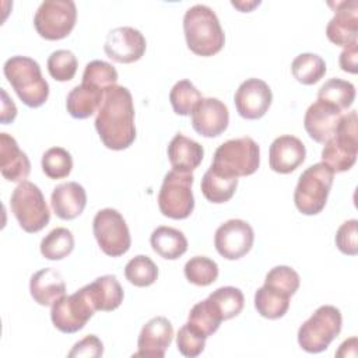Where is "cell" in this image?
<instances>
[{"label":"cell","mask_w":358,"mask_h":358,"mask_svg":"<svg viewBox=\"0 0 358 358\" xmlns=\"http://www.w3.org/2000/svg\"><path fill=\"white\" fill-rule=\"evenodd\" d=\"M94 123L106 148L120 151L130 147L136 140L131 92L117 84L106 88Z\"/></svg>","instance_id":"6da1fadb"},{"label":"cell","mask_w":358,"mask_h":358,"mask_svg":"<svg viewBox=\"0 0 358 358\" xmlns=\"http://www.w3.org/2000/svg\"><path fill=\"white\" fill-rule=\"evenodd\" d=\"M183 32L187 48L197 56L208 57L218 53L225 35L217 14L206 4H194L183 17Z\"/></svg>","instance_id":"7a4b0ae2"},{"label":"cell","mask_w":358,"mask_h":358,"mask_svg":"<svg viewBox=\"0 0 358 358\" xmlns=\"http://www.w3.org/2000/svg\"><path fill=\"white\" fill-rule=\"evenodd\" d=\"M4 76L18 98L29 108L42 106L49 96V84L42 77L41 66L28 56H13L3 66Z\"/></svg>","instance_id":"3957f363"},{"label":"cell","mask_w":358,"mask_h":358,"mask_svg":"<svg viewBox=\"0 0 358 358\" xmlns=\"http://www.w3.org/2000/svg\"><path fill=\"white\" fill-rule=\"evenodd\" d=\"M260 165V147L252 137H239L222 143L214 152L211 169L227 178L249 176Z\"/></svg>","instance_id":"277c9868"},{"label":"cell","mask_w":358,"mask_h":358,"mask_svg":"<svg viewBox=\"0 0 358 358\" xmlns=\"http://www.w3.org/2000/svg\"><path fill=\"white\" fill-rule=\"evenodd\" d=\"M357 154V110H351L341 116L334 134L324 143L322 150V162L336 173L345 172L355 164Z\"/></svg>","instance_id":"5b68a950"},{"label":"cell","mask_w":358,"mask_h":358,"mask_svg":"<svg viewBox=\"0 0 358 358\" xmlns=\"http://www.w3.org/2000/svg\"><path fill=\"white\" fill-rule=\"evenodd\" d=\"M334 172L323 162L306 168L296 183L294 203L299 213L305 215L319 214L327 201Z\"/></svg>","instance_id":"8992f818"},{"label":"cell","mask_w":358,"mask_h":358,"mask_svg":"<svg viewBox=\"0 0 358 358\" xmlns=\"http://www.w3.org/2000/svg\"><path fill=\"white\" fill-rule=\"evenodd\" d=\"M343 324L341 312L333 305L319 306L298 330L299 347L310 354H317L330 345L340 334Z\"/></svg>","instance_id":"52a82bcc"},{"label":"cell","mask_w":358,"mask_h":358,"mask_svg":"<svg viewBox=\"0 0 358 358\" xmlns=\"http://www.w3.org/2000/svg\"><path fill=\"white\" fill-rule=\"evenodd\" d=\"M10 207L20 227L28 234L39 232L50 221V211L42 190L29 180L20 182L13 190Z\"/></svg>","instance_id":"ba28073f"},{"label":"cell","mask_w":358,"mask_h":358,"mask_svg":"<svg viewBox=\"0 0 358 358\" xmlns=\"http://www.w3.org/2000/svg\"><path fill=\"white\" fill-rule=\"evenodd\" d=\"M193 179L192 172L186 173L173 169L164 176L158 194V207L162 215L172 220H185L193 213Z\"/></svg>","instance_id":"9c48e42d"},{"label":"cell","mask_w":358,"mask_h":358,"mask_svg":"<svg viewBox=\"0 0 358 358\" xmlns=\"http://www.w3.org/2000/svg\"><path fill=\"white\" fill-rule=\"evenodd\" d=\"M96 308L90 295L88 287L84 285L71 295H63L53 302L50 319L53 326L62 333H77L92 317Z\"/></svg>","instance_id":"30bf717a"},{"label":"cell","mask_w":358,"mask_h":358,"mask_svg":"<svg viewBox=\"0 0 358 358\" xmlns=\"http://www.w3.org/2000/svg\"><path fill=\"white\" fill-rule=\"evenodd\" d=\"M77 7L71 0H45L34 17V27L41 38L59 41L66 38L74 28Z\"/></svg>","instance_id":"8fae6325"},{"label":"cell","mask_w":358,"mask_h":358,"mask_svg":"<svg viewBox=\"0 0 358 358\" xmlns=\"http://www.w3.org/2000/svg\"><path fill=\"white\" fill-rule=\"evenodd\" d=\"M94 236L101 250L110 256H123L131 245L130 231L123 215L115 208L99 210L92 221Z\"/></svg>","instance_id":"7c38bea8"},{"label":"cell","mask_w":358,"mask_h":358,"mask_svg":"<svg viewBox=\"0 0 358 358\" xmlns=\"http://www.w3.org/2000/svg\"><path fill=\"white\" fill-rule=\"evenodd\" d=\"M253 241V228L243 220H228L217 228L214 235V246L227 260L243 257L252 249Z\"/></svg>","instance_id":"4fadbf2b"},{"label":"cell","mask_w":358,"mask_h":358,"mask_svg":"<svg viewBox=\"0 0 358 358\" xmlns=\"http://www.w3.org/2000/svg\"><path fill=\"white\" fill-rule=\"evenodd\" d=\"M144 35L133 27H119L112 29L105 39L103 50L106 56L117 63H134L145 52Z\"/></svg>","instance_id":"5bb4252c"},{"label":"cell","mask_w":358,"mask_h":358,"mask_svg":"<svg viewBox=\"0 0 358 358\" xmlns=\"http://www.w3.org/2000/svg\"><path fill=\"white\" fill-rule=\"evenodd\" d=\"M273 101L268 84L260 78H248L236 90L234 102L238 113L248 120H256L266 115Z\"/></svg>","instance_id":"9a60e30c"},{"label":"cell","mask_w":358,"mask_h":358,"mask_svg":"<svg viewBox=\"0 0 358 358\" xmlns=\"http://www.w3.org/2000/svg\"><path fill=\"white\" fill-rule=\"evenodd\" d=\"M190 115L193 129L207 138L222 134L229 123L228 108L217 98H201Z\"/></svg>","instance_id":"2e32d148"},{"label":"cell","mask_w":358,"mask_h":358,"mask_svg":"<svg viewBox=\"0 0 358 358\" xmlns=\"http://www.w3.org/2000/svg\"><path fill=\"white\" fill-rule=\"evenodd\" d=\"M173 338L172 323L164 316L150 319L141 329L137 340L138 351L133 357L162 358Z\"/></svg>","instance_id":"e0dca14e"},{"label":"cell","mask_w":358,"mask_h":358,"mask_svg":"<svg viewBox=\"0 0 358 358\" xmlns=\"http://www.w3.org/2000/svg\"><path fill=\"white\" fill-rule=\"evenodd\" d=\"M358 34V3L357 0L336 3L333 18L326 27L329 41L337 46H351L357 43Z\"/></svg>","instance_id":"ac0fdd59"},{"label":"cell","mask_w":358,"mask_h":358,"mask_svg":"<svg viewBox=\"0 0 358 358\" xmlns=\"http://www.w3.org/2000/svg\"><path fill=\"white\" fill-rule=\"evenodd\" d=\"M341 116L340 109L317 99L306 109L303 127L312 140L324 144L334 134Z\"/></svg>","instance_id":"d6986e66"},{"label":"cell","mask_w":358,"mask_h":358,"mask_svg":"<svg viewBox=\"0 0 358 358\" xmlns=\"http://www.w3.org/2000/svg\"><path fill=\"white\" fill-rule=\"evenodd\" d=\"M305 144L295 136L284 134L271 143L268 164L274 172L285 175L294 172L305 161Z\"/></svg>","instance_id":"ffe728a7"},{"label":"cell","mask_w":358,"mask_h":358,"mask_svg":"<svg viewBox=\"0 0 358 358\" xmlns=\"http://www.w3.org/2000/svg\"><path fill=\"white\" fill-rule=\"evenodd\" d=\"M0 171L8 182H24L31 172V162L18 143L8 133H0Z\"/></svg>","instance_id":"44dd1931"},{"label":"cell","mask_w":358,"mask_h":358,"mask_svg":"<svg viewBox=\"0 0 358 358\" xmlns=\"http://www.w3.org/2000/svg\"><path fill=\"white\" fill-rule=\"evenodd\" d=\"M50 204L55 214L66 221L77 218L85 208L87 193L77 182L57 185L50 196Z\"/></svg>","instance_id":"7402d4cb"},{"label":"cell","mask_w":358,"mask_h":358,"mask_svg":"<svg viewBox=\"0 0 358 358\" xmlns=\"http://www.w3.org/2000/svg\"><path fill=\"white\" fill-rule=\"evenodd\" d=\"M29 292L38 305L49 306L66 294V284L57 270L45 267L32 274Z\"/></svg>","instance_id":"603a6c76"},{"label":"cell","mask_w":358,"mask_h":358,"mask_svg":"<svg viewBox=\"0 0 358 358\" xmlns=\"http://www.w3.org/2000/svg\"><path fill=\"white\" fill-rule=\"evenodd\" d=\"M168 159L173 171L190 173L203 161L204 150L197 141L178 133L168 145Z\"/></svg>","instance_id":"cb8c5ba5"},{"label":"cell","mask_w":358,"mask_h":358,"mask_svg":"<svg viewBox=\"0 0 358 358\" xmlns=\"http://www.w3.org/2000/svg\"><path fill=\"white\" fill-rule=\"evenodd\" d=\"M106 90H102L90 83H81L76 85L66 99V108L70 116L74 119H87L98 112L103 94Z\"/></svg>","instance_id":"d4e9b609"},{"label":"cell","mask_w":358,"mask_h":358,"mask_svg":"<svg viewBox=\"0 0 358 358\" xmlns=\"http://www.w3.org/2000/svg\"><path fill=\"white\" fill-rule=\"evenodd\" d=\"M87 287L96 310L110 312L117 309L123 302L124 292L116 275L106 274L98 277L91 284H87Z\"/></svg>","instance_id":"484cf974"},{"label":"cell","mask_w":358,"mask_h":358,"mask_svg":"<svg viewBox=\"0 0 358 358\" xmlns=\"http://www.w3.org/2000/svg\"><path fill=\"white\" fill-rule=\"evenodd\" d=\"M150 243L157 255L168 260H176L187 250V239L185 234L176 228L165 225L152 231Z\"/></svg>","instance_id":"4316f807"},{"label":"cell","mask_w":358,"mask_h":358,"mask_svg":"<svg viewBox=\"0 0 358 358\" xmlns=\"http://www.w3.org/2000/svg\"><path fill=\"white\" fill-rule=\"evenodd\" d=\"M207 302L221 320L238 316L245 305L243 292L236 287H220L207 296Z\"/></svg>","instance_id":"83f0119b"},{"label":"cell","mask_w":358,"mask_h":358,"mask_svg":"<svg viewBox=\"0 0 358 358\" xmlns=\"http://www.w3.org/2000/svg\"><path fill=\"white\" fill-rule=\"evenodd\" d=\"M289 295L278 289L263 285L255 294V308L257 313L266 319H280L289 308Z\"/></svg>","instance_id":"f1b7e54d"},{"label":"cell","mask_w":358,"mask_h":358,"mask_svg":"<svg viewBox=\"0 0 358 358\" xmlns=\"http://www.w3.org/2000/svg\"><path fill=\"white\" fill-rule=\"evenodd\" d=\"M203 196L214 204H222L232 199L238 187V178H227L215 173L211 168L206 171L201 179Z\"/></svg>","instance_id":"f546056e"},{"label":"cell","mask_w":358,"mask_h":358,"mask_svg":"<svg viewBox=\"0 0 358 358\" xmlns=\"http://www.w3.org/2000/svg\"><path fill=\"white\" fill-rule=\"evenodd\" d=\"M317 99L327 102L343 112L354 103L355 87L350 81L341 78H330L319 88Z\"/></svg>","instance_id":"4dcf8cb0"},{"label":"cell","mask_w":358,"mask_h":358,"mask_svg":"<svg viewBox=\"0 0 358 358\" xmlns=\"http://www.w3.org/2000/svg\"><path fill=\"white\" fill-rule=\"evenodd\" d=\"M326 70L324 60L315 53H301L292 60L291 64L294 78L303 85H312L320 81V78H323L326 74Z\"/></svg>","instance_id":"1f68e13d"},{"label":"cell","mask_w":358,"mask_h":358,"mask_svg":"<svg viewBox=\"0 0 358 358\" xmlns=\"http://www.w3.org/2000/svg\"><path fill=\"white\" fill-rule=\"evenodd\" d=\"M41 255L48 260H62L74 249V236L70 229L57 227L41 241Z\"/></svg>","instance_id":"d6a6232c"},{"label":"cell","mask_w":358,"mask_h":358,"mask_svg":"<svg viewBox=\"0 0 358 358\" xmlns=\"http://www.w3.org/2000/svg\"><path fill=\"white\" fill-rule=\"evenodd\" d=\"M124 277L136 287H150L158 278V267L148 256L137 255L127 262Z\"/></svg>","instance_id":"836d02e7"},{"label":"cell","mask_w":358,"mask_h":358,"mask_svg":"<svg viewBox=\"0 0 358 358\" xmlns=\"http://www.w3.org/2000/svg\"><path fill=\"white\" fill-rule=\"evenodd\" d=\"M201 98L200 91L189 80L178 81L169 92L172 109L179 116H189Z\"/></svg>","instance_id":"e575fe53"},{"label":"cell","mask_w":358,"mask_h":358,"mask_svg":"<svg viewBox=\"0 0 358 358\" xmlns=\"http://www.w3.org/2000/svg\"><path fill=\"white\" fill-rule=\"evenodd\" d=\"M183 271L189 282L199 287H207L217 280L218 264L207 256H194L186 262Z\"/></svg>","instance_id":"d590c367"},{"label":"cell","mask_w":358,"mask_h":358,"mask_svg":"<svg viewBox=\"0 0 358 358\" xmlns=\"http://www.w3.org/2000/svg\"><path fill=\"white\" fill-rule=\"evenodd\" d=\"M42 171L50 179L67 178L73 169L71 154L62 147H52L42 155Z\"/></svg>","instance_id":"8d00e7d4"},{"label":"cell","mask_w":358,"mask_h":358,"mask_svg":"<svg viewBox=\"0 0 358 358\" xmlns=\"http://www.w3.org/2000/svg\"><path fill=\"white\" fill-rule=\"evenodd\" d=\"M221 322L222 320L211 309L207 299H204L201 302H197L190 309L189 317H187V324L190 327H193L197 333L203 334L204 337L213 336L218 330Z\"/></svg>","instance_id":"74e56055"},{"label":"cell","mask_w":358,"mask_h":358,"mask_svg":"<svg viewBox=\"0 0 358 358\" xmlns=\"http://www.w3.org/2000/svg\"><path fill=\"white\" fill-rule=\"evenodd\" d=\"M77 57L71 50L59 49L50 53L48 57V71L56 81H70L77 71Z\"/></svg>","instance_id":"f35d334b"},{"label":"cell","mask_w":358,"mask_h":358,"mask_svg":"<svg viewBox=\"0 0 358 358\" xmlns=\"http://www.w3.org/2000/svg\"><path fill=\"white\" fill-rule=\"evenodd\" d=\"M301 284L299 274L289 266H275L273 267L264 278V285L278 289L289 296H292Z\"/></svg>","instance_id":"ab89813d"},{"label":"cell","mask_w":358,"mask_h":358,"mask_svg":"<svg viewBox=\"0 0 358 358\" xmlns=\"http://www.w3.org/2000/svg\"><path fill=\"white\" fill-rule=\"evenodd\" d=\"M83 83L94 84L102 90H106L117 83V71L116 69L103 60H92L90 62L83 73Z\"/></svg>","instance_id":"60d3db41"},{"label":"cell","mask_w":358,"mask_h":358,"mask_svg":"<svg viewBox=\"0 0 358 358\" xmlns=\"http://www.w3.org/2000/svg\"><path fill=\"white\" fill-rule=\"evenodd\" d=\"M206 338L203 334L197 333L193 327H190L187 323L183 324L178 334H176V345L178 351L183 357L194 358L200 355L204 351L206 347Z\"/></svg>","instance_id":"b9f144b4"},{"label":"cell","mask_w":358,"mask_h":358,"mask_svg":"<svg viewBox=\"0 0 358 358\" xmlns=\"http://www.w3.org/2000/svg\"><path fill=\"white\" fill-rule=\"evenodd\" d=\"M336 246L348 256L358 255V221L355 218L344 221L336 232Z\"/></svg>","instance_id":"7bdbcfd3"},{"label":"cell","mask_w":358,"mask_h":358,"mask_svg":"<svg viewBox=\"0 0 358 358\" xmlns=\"http://www.w3.org/2000/svg\"><path fill=\"white\" fill-rule=\"evenodd\" d=\"M103 354V344L95 334H88L76 343L69 352V357H101Z\"/></svg>","instance_id":"ee69618b"},{"label":"cell","mask_w":358,"mask_h":358,"mask_svg":"<svg viewBox=\"0 0 358 358\" xmlns=\"http://www.w3.org/2000/svg\"><path fill=\"white\" fill-rule=\"evenodd\" d=\"M357 59H358V45L357 43L344 48V50L340 53V59H338L341 70L345 73L357 74V71H358Z\"/></svg>","instance_id":"f6af8a7d"},{"label":"cell","mask_w":358,"mask_h":358,"mask_svg":"<svg viewBox=\"0 0 358 358\" xmlns=\"http://www.w3.org/2000/svg\"><path fill=\"white\" fill-rule=\"evenodd\" d=\"M17 116V106L13 102V99L8 98L4 88H1V123L8 124L11 123Z\"/></svg>","instance_id":"bcb514c9"},{"label":"cell","mask_w":358,"mask_h":358,"mask_svg":"<svg viewBox=\"0 0 358 358\" xmlns=\"http://www.w3.org/2000/svg\"><path fill=\"white\" fill-rule=\"evenodd\" d=\"M348 350L357 352V337H351V338L345 340V341L340 345V348H338V351L336 352V355H337V357H347V351H348Z\"/></svg>","instance_id":"7dc6e473"},{"label":"cell","mask_w":358,"mask_h":358,"mask_svg":"<svg viewBox=\"0 0 358 358\" xmlns=\"http://www.w3.org/2000/svg\"><path fill=\"white\" fill-rule=\"evenodd\" d=\"M234 7H236L238 10L243 11V13H249L252 11L256 6L260 4V1H250V3H245V1H232L231 3Z\"/></svg>","instance_id":"c3c4849f"}]
</instances>
